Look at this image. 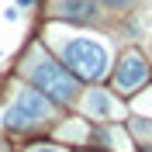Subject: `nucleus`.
Masks as SVG:
<instances>
[{"label": "nucleus", "instance_id": "6e6552de", "mask_svg": "<svg viewBox=\"0 0 152 152\" xmlns=\"http://www.w3.org/2000/svg\"><path fill=\"white\" fill-rule=\"evenodd\" d=\"M104 4H111V7H124L128 0H104Z\"/></svg>", "mask_w": 152, "mask_h": 152}, {"label": "nucleus", "instance_id": "f03ea898", "mask_svg": "<svg viewBox=\"0 0 152 152\" xmlns=\"http://www.w3.org/2000/svg\"><path fill=\"white\" fill-rule=\"evenodd\" d=\"M48 114H52V107H48V100L42 94H35V90H21L18 94V100L7 107V124L10 128H31V124H38V121H45Z\"/></svg>", "mask_w": 152, "mask_h": 152}, {"label": "nucleus", "instance_id": "423d86ee", "mask_svg": "<svg viewBox=\"0 0 152 152\" xmlns=\"http://www.w3.org/2000/svg\"><path fill=\"white\" fill-rule=\"evenodd\" d=\"M62 14L73 21H94L97 18V10L90 0H62Z\"/></svg>", "mask_w": 152, "mask_h": 152}, {"label": "nucleus", "instance_id": "9d476101", "mask_svg": "<svg viewBox=\"0 0 152 152\" xmlns=\"http://www.w3.org/2000/svg\"><path fill=\"white\" fill-rule=\"evenodd\" d=\"M18 4H21V7H24V4H31V0H18Z\"/></svg>", "mask_w": 152, "mask_h": 152}, {"label": "nucleus", "instance_id": "f257e3e1", "mask_svg": "<svg viewBox=\"0 0 152 152\" xmlns=\"http://www.w3.org/2000/svg\"><path fill=\"white\" fill-rule=\"evenodd\" d=\"M62 59L83 80H100L107 73V66H111L107 45L104 42H94V38H69L66 45H62Z\"/></svg>", "mask_w": 152, "mask_h": 152}, {"label": "nucleus", "instance_id": "9b49d317", "mask_svg": "<svg viewBox=\"0 0 152 152\" xmlns=\"http://www.w3.org/2000/svg\"><path fill=\"white\" fill-rule=\"evenodd\" d=\"M145 152H152V149H145Z\"/></svg>", "mask_w": 152, "mask_h": 152}, {"label": "nucleus", "instance_id": "0eeeda50", "mask_svg": "<svg viewBox=\"0 0 152 152\" xmlns=\"http://www.w3.org/2000/svg\"><path fill=\"white\" fill-rule=\"evenodd\" d=\"M135 132L138 135H152V124L149 121H135Z\"/></svg>", "mask_w": 152, "mask_h": 152}, {"label": "nucleus", "instance_id": "1a4fd4ad", "mask_svg": "<svg viewBox=\"0 0 152 152\" xmlns=\"http://www.w3.org/2000/svg\"><path fill=\"white\" fill-rule=\"evenodd\" d=\"M35 152H62V149H48V145H42V149H35Z\"/></svg>", "mask_w": 152, "mask_h": 152}, {"label": "nucleus", "instance_id": "39448f33", "mask_svg": "<svg viewBox=\"0 0 152 152\" xmlns=\"http://www.w3.org/2000/svg\"><path fill=\"white\" fill-rule=\"evenodd\" d=\"M83 107H86L90 118H118V104H114V97H107L104 90H90Z\"/></svg>", "mask_w": 152, "mask_h": 152}, {"label": "nucleus", "instance_id": "20e7f679", "mask_svg": "<svg viewBox=\"0 0 152 152\" xmlns=\"http://www.w3.org/2000/svg\"><path fill=\"white\" fill-rule=\"evenodd\" d=\"M145 76H149L145 59L138 56V52H128V56L121 59L118 73H114V80H118V86H121V90H135V86H142V83H145Z\"/></svg>", "mask_w": 152, "mask_h": 152}, {"label": "nucleus", "instance_id": "7ed1b4c3", "mask_svg": "<svg viewBox=\"0 0 152 152\" xmlns=\"http://www.w3.org/2000/svg\"><path fill=\"white\" fill-rule=\"evenodd\" d=\"M31 76H35V83L42 86L48 97H56V100H73L76 97V80L59 66V62H38V66L31 69Z\"/></svg>", "mask_w": 152, "mask_h": 152}]
</instances>
